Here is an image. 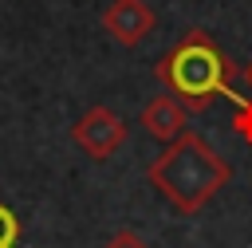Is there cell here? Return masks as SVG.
Masks as SVG:
<instances>
[{
	"mask_svg": "<svg viewBox=\"0 0 252 248\" xmlns=\"http://www.w3.org/2000/svg\"><path fill=\"white\" fill-rule=\"evenodd\" d=\"M102 248H150V244H146V240H142L134 228H122V232H114V236H110Z\"/></svg>",
	"mask_w": 252,
	"mask_h": 248,
	"instance_id": "cell-8",
	"label": "cell"
},
{
	"mask_svg": "<svg viewBox=\"0 0 252 248\" xmlns=\"http://www.w3.org/2000/svg\"><path fill=\"white\" fill-rule=\"evenodd\" d=\"M244 79H248V83H252V67H248V71H244Z\"/></svg>",
	"mask_w": 252,
	"mask_h": 248,
	"instance_id": "cell-9",
	"label": "cell"
},
{
	"mask_svg": "<svg viewBox=\"0 0 252 248\" xmlns=\"http://www.w3.org/2000/svg\"><path fill=\"white\" fill-rule=\"evenodd\" d=\"M146 177L177 213H201L228 185L232 165L197 130H185L177 142H169L161 150V157L150 161Z\"/></svg>",
	"mask_w": 252,
	"mask_h": 248,
	"instance_id": "cell-1",
	"label": "cell"
},
{
	"mask_svg": "<svg viewBox=\"0 0 252 248\" xmlns=\"http://www.w3.org/2000/svg\"><path fill=\"white\" fill-rule=\"evenodd\" d=\"M154 24H158V16L146 0H110L106 12H102V28L122 47H138L154 31Z\"/></svg>",
	"mask_w": 252,
	"mask_h": 248,
	"instance_id": "cell-4",
	"label": "cell"
},
{
	"mask_svg": "<svg viewBox=\"0 0 252 248\" xmlns=\"http://www.w3.org/2000/svg\"><path fill=\"white\" fill-rule=\"evenodd\" d=\"M142 126H146L150 138H158V142L169 146V142H177L189 130V110H185V102L177 94H154L142 106Z\"/></svg>",
	"mask_w": 252,
	"mask_h": 248,
	"instance_id": "cell-5",
	"label": "cell"
},
{
	"mask_svg": "<svg viewBox=\"0 0 252 248\" xmlns=\"http://www.w3.org/2000/svg\"><path fill=\"white\" fill-rule=\"evenodd\" d=\"M16 240H20V220L8 205H0V248H16Z\"/></svg>",
	"mask_w": 252,
	"mask_h": 248,
	"instance_id": "cell-7",
	"label": "cell"
},
{
	"mask_svg": "<svg viewBox=\"0 0 252 248\" xmlns=\"http://www.w3.org/2000/svg\"><path fill=\"white\" fill-rule=\"evenodd\" d=\"M220 94L236 102V134H240V138L252 146V98H248V94H236L232 87H224Z\"/></svg>",
	"mask_w": 252,
	"mask_h": 248,
	"instance_id": "cell-6",
	"label": "cell"
},
{
	"mask_svg": "<svg viewBox=\"0 0 252 248\" xmlns=\"http://www.w3.org/2000/svg\"><path fill=\"white\" fill-rule=\"evenodd\" d=\"M154 75L169 87V94L185 102V110H205L224 87H232V63L201 28H189L177 39V47L161 55Z\"/></svg>",
	"mask_w": 252,
	"mask_h": 248,
	"instance_id": "cell-2",
	"label": "cell"
},
{
	"mask_svg": "<svg viewBox=\"0 0 252 248\" xmlns=\"http://www.w3.org/2000/svg\"><path fill=\"white\" fill-rule=\"evenodd\" d=\"M71 138L79 142V150L94 161H106L122 142H126V122L110 110V106H91L75 126H71Z\"/></svg>",
	"mask_w": 252,
	"mask_h": 248,
	"instance_id": "cell-3",
	"label": "cell"
}]
</instances>
